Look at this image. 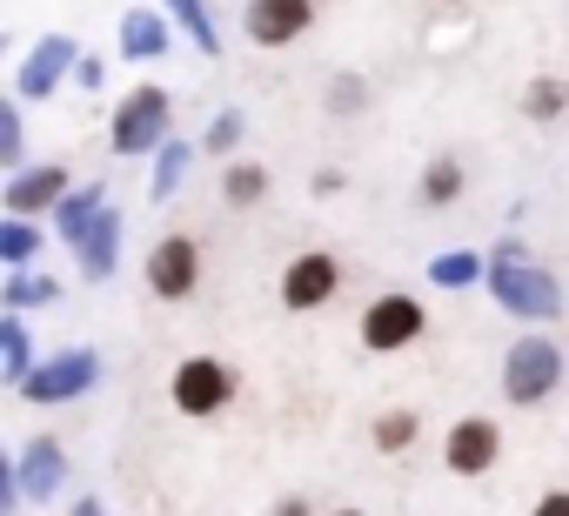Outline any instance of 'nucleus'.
<instances>
[{
  "label": "nucleus",
  "instance_id": "2",
  "mask_svg": "<svg viewBox=\"0 0 569 516\" xmlns=\"http://www.w3.org/2000/svg\"><path fill=\"white\" fill-rule=\"evenodd\" d=\"M168 115H174L168 88H154V81L128 88V95L114 101V121H108V148H114V155H161V148L174 141V135H168Z\"/></svg>",
  "mask_w": 569,
  "mask_h": 516
},
{
  "label": "nucleus",
  "instance_id": "25",
  "mask_svg": "<svg viewBox=\"0 0 569 516\" xmlns=\"http://www.w3.org/2000/svg\"><path fill=\"white\" fill-rule=\"evenodd\" d=\"M562 108H569V81L562 75H536L522 88V115L529 121H562Z\"/></svg>",
  "mask_w": 569,
  "mask_h": 516
},
{
  "label": "nucleus",
  "instance_id": "16",
  "mask_svg": "<svg viewBox=\"0 0 569 516\" xmlns=\"http://www.w3.org/2000/svg\"><path fill=\"white\" fill-rule=\"evenodd\" d=\"M101 208H108V188H101V181H81V188L54 208V235H61L68 248H81V235L101 221Z\"/></svg>",
  "mask_w": 569,
  "mask_h": 516
},
{
  "label": "nucleus",
  "instance_id": "13",
  "mask_svg": "<svg viewBox=\"0 0 569 516\" xmlns=\"http://www.w3.org/2000/svg\"><path fill=\"white\" fill-rule=\"evenodd\" d=\"M14 476H21V496L28 503H48L61 483H68V449L54 436H34L21 456H14Z\"/></svg>",
  "mask_w": 569,
  "mask_h": 516
},
{
  "label": "nucleus",
  "instance_id": "34",
  "mask_svg": "<svg viewBox=\"0 0 569 516\" xmlns=\"http://www.w3.org/2000/svg\"><path fill=\"white\" fill-rule=\"evenodd\" d=\"M68 516H108V509H101V503H94V496H81V503H74V509H68Z\"/></svg>",
  "mask_w": 569,
  "mask_h": 516
},
{
  "label": "nucleus",
  "instance_id": "33",
  "mask_svg": "<svg viewBox=\"0 0 569 516\" xmlns=\"http://www.w3.org/2000/svg\"><path fill=\"white\" fill-rule=\"evenodd\" d=\"M268 516H316V503H309V496H281Z\"/></svg>",
  "mask_w": 569,
  "mask_h": 516
},
{
  "label": "nucleus",
  "instance_id": "21",
  "mask_svg": "<svg viewBox=\"0 0 569 516\" xmlns=\"http://www.w3.org/2000/svg\"><path fill=\"white\" fill-rule=\"evenodd\" d=\"M462 161L456 155H429V168H422V181H416V195H422V208H456L462 201Z\"/></svg>",
  "mask_w": 569,
  "mask_h": 516
},
{
  "label": "nucleus",
  "instance_id": "35",
  "mask_svg": "<svg viewBox=\"0 0 569 516\" xmlns=\"http://www.w3.org/2000/svg\"><path fill=\"white\" fill-rule=\"evenodd\" d=\"M336 516H362V509H336Z\"/></svg>",
  "mask_w": 569,
  "mask_h": 516
},
{
  "label": "nucleus",
  "instance_id": "8",
  "mask_svg": "<svg viewBox=\"0 0 569 516\" xmlns=\"http://www.w3.org/2000/svg\"><path fill=\"white\" fill-rule=\"evenodd\" d=\"M336 289H342V262L329 248H302L289 269H281V309H296V316H316V309H329L336 302Z\"/></svg>",
  "mask_w": 569,
  "mask_h": 516
},
{
  "label": "nucleus",
  "instance_id": "3",
  "mask_svg": "<svg viewBox=\"0 0 569 516\" xmlns=\"http://www.w3.org/2000/svg\"><path fill=\"white\" fill-rule=\"evenodd\" d=\"M556 383H562V349H556L549 336L522 329V336L509 343V356H502V396H509L516 409H536V403L556 396Z\"/></svg>",
  "mask_w": 569,
  "mask_h": 516
},
{
  "label": "nucleus",
  "instance_id": "1",
  "mask_svg": "<svg viewBox=\"0 0 569 516\" xmlns=\"http://www.w3.org/2000/svg\"><path fill=\"white\" fill-rule=\"evenodd\" d=\"M489 296H496L502 316H516L529 329L562 316V282L536 262V255H522V262H489Z\"/></svg>",
  "mask_w": 569,
  "mask_h": 516
},
{
  "label": "nucleus",
  "instance_id": "6",
  "mask_svg": "<svg viewBox=\"0 0 569 516\" xmlns=\"http://www.w3.org/2000/svg\"><path fill=\"white\" fill-rule=\"evenodd\" d=\"M362 349L369 356H396V349H416L422 336H429V309L409 296V289H389V296H376L369 309H362Z\"/></svg>",
  "mask_w": 569,
  "mask_h": 516
},
{
  "label": "nucleus",
  "instance_id": "18",
  "mask_svg": "<svg viewBox=\"0 0 569 516\" xmlns=\"http://www.w3.org/2000/svg\"><path fill=\"white\" fill-rule=\"evenodd\" d=\"M34 369H41V363H34L28 316H0V383H8V389H21Z\"/></svg>",
  "mask_w": 569,
  "mask_h": 516
},
{
  "label": "nucleus",
  "instance_id": "10",
  "mask_svg": "<svg viewBox=\"0 0 569 516\" xmlns=\"http://www.w3.org/2000/svg\"><path fill=\"white\" fill-rule=\"evenodd\" d=\"M502 456V423L496 416H456L449 436H442V463L449 476H489Z\"/></svg>",
  "mask_w": 569,
  "mask_h": 516
},
{
  "label": "nucleus",
  "instance_id": "26",
  "mask_svg": "<svg viewBox=\"0 0 569 516\" xmlns=\"http://www.w3.org/2000/svg\"><path fill=\"white\" fill-rule=\"evenodd\" d=\"M416 436H422V416H416V409H382V416H376V449H382V456H402Z\"/></svg>",
  "mask_w": 569,
  "mask_h": 516
},
{
  "label": "nucleus",
  "instance_id": "29",
  "mask_svg": "<svg viewBox=\"0 0 569 516\" xmlns=\"http://www.w3.org/2000/svg\"><path fill=\"white\" fill-rule=\"evenodd\" d=\"M362 108H369V81H362V75H336V81H329V115H336V121H356Z\"/></svg>",
  "mask_w": 569,
  "mask_h": 516
},
{
  "label": "nucleus",
  "instance_id": "32",
  "mask_svg": "<svg viewBox=\"0 0 569 516\" xmlns=\"http://www.w3.org/2000/svg\"><path fill=\"white\" fill-rule=\"evenodd\" d=\"M529 516H569V489H549V496H542Z\"/></svg>",
  "mask_w": 569,
  "mask_h": 516
},
{
  "label": "nucleus",
  "instance_id": "17",
  "mask_svg": "<svg viewBox=\"0 0 569 516\" xmlns=\"http://www.w3.org/2000/svg\"><path fill=\"white\" fill-rule=\"evenodd\" d=\"M54 302H61V282L54 276L8 269V282H0V316H28V309H54Z\"/></svg>",
  "mask_w": 569,
  "mask_h": 516
},
{
  "label": "nucleus",
  "instance_id": "11",
  "mask_svg": "<svg viewBox=\"0 0 569 516\" xmlns=\"http://www.w3.org/2000/svg\"><path fill=\"white\" fill-rule=\"evenodd\" d=\"M68 195H74V175H68L61 161H41V168H21V175H8V188H0V208L34 221V215H54Z\"/></svg>",
  "mask_w": 569,
  "mask_h": 516
},
{
  "label": "nucleus",
  "instance_id": "27",
  "mask_svg": "<svg viewBox=\"0 0 569 516\" xmlns=\"http://www.w3.org/2000/svg\"><path fill=\"white\" fill-rule=\"evenodd\" d=\"M0 168L21 175L28 168V128H21V101H0Z\"/></svg>",
  "mask_w": 569,
  "mask_h": 516
},
{
  "label": "nucleus",
  "instance_id": "12",
  "mask_svg": "<svg viewBox=\"0 0 569 516\" xmlns=\"http://www.w3.org/2000/svg\"><path fill=\"white\" fill-rule=\"evenodd\" d=\"M241 28H248L254 48H289L316 28V0H248Z\"/></svg>",
  "mask_w": 569,
  "mask_h": 516
},
{
  "label": "nucleus",
  "instance_id": "20",
  "mask_svg": "<svg viewBox=\"0 0 569 516\" xmlns=\"http://www.w3.org/2000/svg\"><path fill=\"white\" fill-rule=\"evenodd\" d=\"M161 8H168V21L194 41V54H221V28H214V14H208V0H161Z\"/></svg>",
  "mask_w": 569,
  "mask_h": 516
},
{
  "label": "nucleus",
  "instance_id": "5",
  "mask_svg": "<svg viewBox=\"0 0 569 516\" xmlns=\"http://www.w3.org/2000/svg\"><path fill=\"white\" fill-rule=\"evenodd\" d=\"M94 383H101V356H94L88 343H74V349H54L14 396H21V403H41V409H61V403H81Z\"/></svg>",
  "mask_w": 569,
  "mask_h": 516
},
{
  "label": "nucleus",
  "instance_id": "19",
  "mask_svg": "<svg viewBox=\"0 0 569 516\" xmlns=\"http://www.w3.org/2000/svg\"><path fill=\"white\" fill-rule=\"evenodd\" d=\"M429 282L449 289V296H462V289L489 282V255H476V248H442L436 262H429Z\"/></svg>",
  "mask_w": 569,
  "mask_h": 516
},
{
  "label": "nucleus",
  "instance_id": "4",
  "mask_svg": "<svg viewBox=\"0 0 569 516\" xmlns=\"http://www.w3.org/2000/svg\"><path fill=\"white\" fill-rule=\"evenodd\" d=\"M234 389H241V376H234L221 356H181L174 376H168V403H174L181 416H194V423L221 416V409L234 403Z\"/></svg>",
  "mask_w": 569,
  "mask_h": 516
},
{
  "label": "nucleus",
  "instance_id": "24",
  "mask_svg": "<svg viewBox=\"0 0 569 516\" xmlns=\"http://www.w3.org/2000/svg\"><path fill=\"white\" fill-rule=\"evenodd\" d=\"M221 201H228V208H254V201H268V168H261V161H228V175H221Z\"/></svg>",
  "mask_w": 569,
  "mask_h": 516
},
{
  "label": "nucleus",
  "instance_id": "30",
  "mask_svg": "<svg viewBox=\"0 0 569 516\" xmlns=\"http://www.w3.org/2000/svg\"><path fill=\"white\" fill-rule=\"evenodd\" d=\"M101 81H108V68H101L94 54H81V68H74V88H88V95H101Z\"/></svg>",
  "mask_w": 569,
  "mask_h": 516
},
{
  "label": "nucleus",
  "instance_id": "31",
  "mask_svg": "<svg viewBox=\"0 0 569 516\" xmlns=\"http://www.w3.org/2000/svg\"><path fill=\"white\" fill-rule=\"evenodd\" d=\"M309 195H342V168H316L309 175Z\"/></svg>",
  "mask_w": 569,
  "mask_h": 516
},
{
  "label": "nucleus",
  "instance_id": "23",
  "mask_svg": "<svg viewBox=\"0 0 569 516\" xmlns=\"http://www.w3.org/2000/svg\"><path fill=\"white\" fill-rule=\"evenodd\" d=\"M188 161H194V148H188V141H168V148L154 155V168H148V201H168V195H181V181H188Z\"/></svg>",
  "mask_w": 569,
  "mask_h": 516
},
{
  "label": "nucleus",
  "instance_id": "7",
  "mask_svg": "<svg viewBox=\"0 0 569 516\" xmlns=\"http://www.w3.org/2000/svg\"><path fill=\"white\" fill-rule=\"evenodd\" d=\"M74 68H81V41L74 34H41L14 68V101H54L61 81H74Z\"/></svg>",
  "mask_w": 569,
  "mask_h": 516
},
{
  "label": "nucleus",
  "instance_id": "28",
  "mask_svg": "<svg viewBox=\"0 0 569 516\" xmlns=\"http://www.w3.org/2000/svg\"><path fill=\"white\" fill-rule=\"evenodd\" d=\"M241 135H248V115H241V108H221V115L208 121V135H201V155H234Z\"/></svg>",
  "mask_w": 569,
  "mask_h": 516
},
{
  "label": "nucleus",
  "instance_id": "9",
  "mask_svg": "<svg viewBox=\"0 0 569 516\" xmlns=\"http://www.w3.org/2000/svg\"><path fill=\"white\" fill-rule=\"evenodd\" d=\"M201 289V241L194 235H161L148 248V296L161 302H188Z\"/></svg>",
  "mask_w": 569,
  "mask_h": 516
},
{
  "label": "nucleus",
  "instance_id": "22",
  "mask_svg": "<svg viewBox=\"0 0 569 516\" xmlns=\"http://www.w3.org/2000/svg\"><path fill=\"white\" fill-rule=\"evenodd\" d=\"M41 255V228L28 215H0V269H34Z\"/></svg>",
  "mask_w": 569,
  "mask_h": 516
},
{
  "label": "nucleus",
  "instance_id": "14",
  "mask_svg": "<svg viewBox=\"0 0 569 516\" xmlns=\"http://www.w3.org/2000/svg\"><path fill=\"white\" fill-rule=\"evenodd\" d=\"M74 262H81V282H114V269H121V208H114V201H108L101 221L81 235Z\"/></svg>",
  "mask_w": 569,
  "mask_h": 516
},
{
  "label": "nucleus",
  "instance_id": "15",
  "mask_svg": "<svg viewBox=\"0 0 569 516\" xmlns=\"http://www.w3.org/2000/svg\"><path fill=\"white\" fill-rule=\"evenodd\" d=\"M174 21H168V8H128L121 14V54L128 61H161L168 48H174Z\"/></svg>",
  "mask_w": 569,
  "mask_h": 516
}]
</instances>
